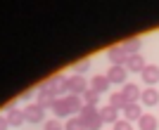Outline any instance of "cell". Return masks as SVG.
<instances>
[{"label": "cell", "instance_id": "44dd1931", "mask_svg": "<svg viewBox=\"0 0 159 130\" xmlns=\"http://www.w3.org/2000/svg\"><path fill=\"white\" fill-rule=\"evenodd\" d=\"M81 97H83V104H90V106H98V99H100V95H98L95 90H90V88H88V90L83 92Z\"/></svg>", "mask_w": 159, "mask_h": 130}, {"label": "cell", "instance_id": "8fae6325", "mask_svg": "<svg viewBox=\"0 0 159 130\" xmlns=\"http://www.w3.org/2000/svg\"><path fill=\"white\" fill-rule=\"evenodd\" d=\"M143 106H140V102H135V104H126V109H124V116H126V121L128 123H133V121H140L143 118Z\"/></svg>", "mask_w": 159, "mask_h": 130}, {"label": "cell", "instance_id": "7a4b0ae2", "mask_svg": "<svg viewBox=\"0 0 159 130\" xmlns=\"http://www.w3.org/2000/svg\"><path fill=\"white\" fill-rule=\"evenodd\" d=\"M107 59H109V64H112V66H126L128 52L124 50V45H112L109 50H107Z\"/></svg>", "mask_w": 159, "mask_h": 130}, {"label": "cell", "instance_id": "83f0119b", "mask_svg": "<svg viewBox=\"0 0 159 130\" xmlns=\"http://www.w3.org/2000/svg\"><path fill=\"white\" fill-rule=\"evenodd\" d=\"M31 92H33V90H26V92H21V102H29V99H31Z\"/></svg>", "mask_w": 159, "mask_h": 130}, {"label": "cell", "instance_id": "3957f363", "mask_svg": "<svg viewBox=\"0 0 159 130\" xmlns=\"http://www.w3.org/2000/svg\"><path fill=\"white\" fill-rule=\"evenodd\" d=\"M24 116H26V123H45V109L38 106V104H26L24 106Z\"/></svg>", "mask_w": 159, "mask_h": 130}, {"label": "cell", "instance_id": "6da1fadb", "mask_svg": "<svg viewBox=\"0 0 159 130\" xmlns=\"http://www.w3.org/2000/svg\"><path fill=\"white\" fill-rule=\"evenodd\" d=\"M55 99H57V95H55V90L48 83L38 88V92H36V104H38V106H43V109H52Z\"/></svg>", "mask_w": 159, "mask_h": 130}, {"label": "cell", "instance_id": "9c48e42d", "mask_svg": "<svg viewBox=\"0 0 159 130\" xmlns=\"http://www.w3.org/2000/svg\"><path fill=\"white\" fill-rule=\"evenodd\" d=\"M90 90H95L98 95H102V92L109 90V78L105 76V73H98V76L90 78Z\"/></svg>", "mask_w": 159, "mask_h": 130}, {"label": "cell", "instance_id": "e0dca14e", "mask_svg": "<svg viewBox=\"0 0 159 130\" xmlns=\"http://www.w3.org/2000/svg\"><path fill=\"white\" fill-rule=\"evenodd\" d=\"M66 104H69V111H74V114H81V109L86 106L81 95H66Z\"/></svg>", "mask_w": 159, "mask_h": 130}, {"label": "cell", "instance_id": "8992f818", "mask_svg": "<svg viewBox=\"0 0 159 130\" xmlns=\"http://www.w3.org/2000/svg\"><path fill=\"white\" fill-rule=\"evenodd\" d=\"M121 95L126 97L128 104H135V102H140V95H143V90H140L135 83H126V85H121Z\"/></svg>", "mask_w": 159, "mask_h": 130}, {"label": "cell", "instance_id": "277c9868", "mask_svg": "<svg viewBox=\"0 0 159 130\" xmlns=\"http://www.w3.org/2000/svg\"><path fill=\"white\" fill-rule=\"evenodd\" d=\"M66 83H69V95H83V92L90 88L86 80V76H81V73H74V76L66 78Z\"/></svg>", "mask_w": 159, "mask_h": 130}, {"label": "cell", "instance_id": "ba28073f", "mask_svg": "<svg viewBox=\"0 0 159 130\" xmlns=\"http://www.w3.org/2000/svg\"><path fill=\"white\" fill-rule=\"evenodd\" d=\"M5 118H7V123L14 125V128H19L21 123H26L24 109H17V106H10V109H7V114H5Z\"/></svg>", "mask_w": 159, "mask_h": 130}, {"label": "cell", "instance_id": "2e32d148", "mask_svg": "<svg viewBox=\"0 0 159 130\" xmlns=\"http://www.w3.org/2000/svg\"><path fill=\"white\" fill-rule=\"evenodd\" d=\"M138 130H157V116L143 114V118L138 121Z\"/></svg>", "mask_w": 159, "mask_h": 130}, {"label": "cell", "instance_id": "5b68a950", "mask_svg": "<svg viewBox=\"0 0 159 130\" xmlns=\"http://www.w3.org/2000/svg\"><path fill=\"white\" fill-rule=\"evenodd\" d=\"M109 78V83H116V85H126V78H128V69L126 66H109V71L105 73Z\"/></svg>", "mask_w": 159, "mask_h": 130}, {"label": "cell", "instance_id": "603a6c76", "mask_svg": "<svg viewBox=\"0 0 159 130\" xmlns=\"http://www.w3.org/2000/svg\"><path fill=\"white\" fill-rule=\"evenodd\" d=\"M102 123H105V121H102V118H100V114H98L95 118H90V121L86 123V130H100V128H102Z\"/></svg>", "mask_w": 159, "mask_h": 130}, {"label": "cell", "instance_id": "52a82bcc", "mask_svg": "<svg viewBox=\"0 0 159 130\" xmlns=\"http://www.w3.org/2000/svg\"><path fill=\"white\" fill-rule=\"evenodd\" d=\"M143 80H145V85L147 88H152V85H157L159 83V66L157 64H147L145 69H143Z\"/></svg>", "mask_w": 159, "mask_h": 130}, {"label": "cell", "instance_id": "7c38bea8", "mask_svg": "<svg viewBox=\"0 0 159 130\" xmlns=\"http://www.w3.org/2000/svg\"><path fill=\"white\" fill-rule=\"evenodd\" d=\"M145 59H143V54H128V62H126V69L133 73H143V69H145Z\"/></svg>", "mask_w": 159, "mask_h": 130}, {"label": "cell", "instance_id": "4fadbf2b", "mask_svg": "<svg viewBox=\"0 0 159 130\" xmlns=\"http://www.w3.org/2000/svg\"><path fill=\"white\" fill-rule=\"evenodd\" d=\"M140 104H145V106H157V104H159V90H154V88L143 90V95H140Z\"/></svg>", "mask_w": 159, "mask_h": 130}, {"label": "cell", "instance_id": "30bf717a", "mask_svg": "<svg viewBox=\"0 0 159 130\" xmlns=\"http://www.w3.org/2000/svg\"><path fill=\"white\" fill-rule=\"evenodd\" d=\"M48 85L55 90V95H62V92H69V83H66V76H62V73H57V76H52L50 80H48Z\"/></svg>", "mask_w": 159, "mask_h": 130}, {"label": "cell", "instance_id": "cb8c5ba5", "mask_svg": "<svg viewBox=\"0 0 159 130\" xmlns=\"http://www.w3.org/2000/svg\"><path fill=\"white\" fill-rule=\"evenodd\" d=\"M43 130H64V128H62V123L57 118H52V121H45V123H43Z\"/></svg>", "mask_w": 159, "mask_h": 130}, {"label": "cell", "instance_id": "5bb4252c", "mask_svg": "<svg viewBox=\"0 0 159 130\" xmlns=\"http://www.w3.org/2000/svg\"><path fill=\"white\" fill-rule=\"evenodd\" d=\"M100 118H102V121H105V123H116V121H119V109H114V106H109V104H107V106H102V109H100Z\"/></svg>", "mask_w": 159, "mask_h": 130}, {"label": "cell", "instance_id": "484cf974", "mask_svg": "<svg viewBox=\"0 0 159 130\" xmlns=\"http://www.w3.org/2000/svg\"><path fill=\"white\" fill-rule=\"evenodd\" d=\"M88 66H90V62H86V59H83V62H79V64L74 66V71H76V73H81V76H83V71H88Z\"/></svg>", "mask_w": 159, "mask_h": 130}, {"label": "cell", "instance_id": "d4e9b609", "mask_svg": "<svg viewBox=\"0 0 159 130\" xmlns=\"http://www.w3.org/2000/svg\"><path fill=\"white\" fill-rule=\"evenodd\" d=\"M114 130H133V125L128 123L126 118H119V121L114 123Z\"/></svg>", "mask_w": 159, "mask_h": 130}, {"label": "cell", "instance_id": "ac0fdd59", "mask_svg": "<svg viewBox=\"0 0 159 130\" xmlns=\"http://www.w3.org/2000/svg\"><path fill=\"white\" fill-rule=\"evenodd\" d=\"M126 104H128V102H126V97H124L121 92H112V95H109V106L124 111V109H126Z\"/></svg>", "mask_w": 159, "mask_h": 130}, {"label": "cell", "instance_id": "4316f807", "mask_svg": "<svg viewBox=\"0 0 159 130\" xmlns=\"http://www.w3.org/2000/svg\"><path fill=\"white\" fill-rule=\"evenodd\" d=\"M10 128V123H7V118L5 116H0V130H7Z\"/></svg>", "mask_w": 159, "mask_h": 130}, {"label": "cell", "instance_id": "9a60e30c", "mask_svg": "<svg viewBox=\"0 0 159 130\" xmlns=\"http://www.w3.org/2000/svg\"><path fill=\"white\" fill-rule=\"evenodd\" d=\"M52 111H55V116H57V118H64V116H69L71 111H69L66 97H57V99H55V104H52Z\"/></svg>", "mask_w": 159, "mask_h": 130}, {"label": "cell", "instance_id": "d6986e66", "mask_svg": "<svg viewBox=\"0 0 159 130\" xmlns=\"http://www.w3.org/2000/svg\"><path fill=\"white\" fill-rule=\"evenodd\" d=\"M100 114V109L98 106H90V104H86V106H83V109H81V114H79V118L81 121H83V123H88V121H90V118H95Z\"/></svg>", "mask_w": 159, "mask_h": 130}, {"label": "cell", "instance_id": "ffe728a7", "mask_svg": "<svg viewBox=\"0 0 159 130\" xmlns=\"http://www.w3.org/2000/svg\"><path fill=\"white\" fill-rule=\"evenodd\" d=\"M121 45H124V50H126L128 54H138V50H140V38H135V36H133V38L124 40Z\"/></svg>", "mask_w": 159, "mask_h": 130}, {"label": "cell", "instance_id": "7402d4cb", "mask_svg": "<svg viewBox=\"0 0 159 130\" xmlns=\"http://www.w3.org/2000/svg\"><path fill=\"white\" fill-rule=\"evenodd\" d=\"M64 130H86V123H83V121H81L79 116H71L69 121H66Z\"/></svg>", "mask_w": 159, "mask_h": 130}]
</instances>
